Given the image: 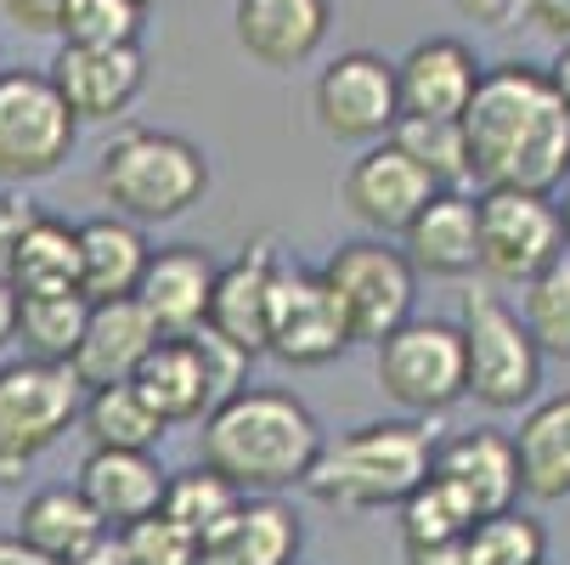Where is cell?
Segmentation results:
<instances>
[{"instance_id": "obj_48", "label": "cell", "mask_w": 570, "mask_h": 565, "mask_svg": "<svg viewBox=\"0 0 570 565\" xmlns=\"http://www.w3.org/2000/svg\"><path fill=\"white\" fill-rule=\"evenodd\" d=\"M136 7H153V0H136Z\"/></svg>"}, {"instance_id": "obj_1", "label": "cell", "mask_w": 570, "mask_h": 565, "mask_svg": "<svg viewBox=\"0 0 570 565\" xmlns=\"http://www.w3.org/2000/svg\"><path fill=\"white\" fill-rule=\"evenodd\" d=\"M469 182L480 193H542L553 198L570 182V108L553 97L548 68L498 62L480 74V86L458 119Z\"/></svg>"}, {"instance_id": "obj_26", "label": "cell", "mask_w": 570, "mask_h": 565, "mask_svg": "<svg viewBox=\"0 0 570 565\" xmlns=\"http://www.w3.org/2000/svg\"><path fill=\"white\" fill-rule=\"evenodd\" d=\"M147 237L136 221L97 215L79 226V294L86 300H130L147 272Z\"/></svg>"}, {"instance_id": "obj_45", "label": "cell", "mask_w": 570, "mask_h": 565, "mask_svg": "<svg viewBox=\"0 0 570 565\" xmlns=\"http://www.w3.org/2000/svg\"><path fill=\"white\" fill-rule=\"evenodd\" d=\"M0 565H51V559L35 554L23 537H0Z\"/></svg>"}, {"instance_id": "obj_38", "label": "cell", "mask_w": 570, "mask_h": 565, "mask_svg": "<svg viewBox=\"0 0 570 565\" xmlns=\"http://www.w3.org/2000/svg\"><path fill=\"white\" fill-rule=\"evenodd\" d=\"M0 12H7L23 35H57L68 0H0Z\"/></svg>"}, {"instance_id": "obj_20", "label": "cell", "mask_w": 570, "mask_h": 565, "mask_svg": "<svg viewBox=\"0 0 570 565\" xmlns=\"http://www.w3.org/2000/svg\"><path fill=\"white\" fill-rule=\"evenodd\" d=\"M215 261L198 244H170V250H153L147 272L136 283V305L153 316L158 334H193L204 329L209 316V294H215Z\"/></svg>"}, {"instance_id": "obj_36", "label": "cell", "mask_w": 570, "mask_h": 565, "mask_svg": "<svg viewBox=\"0 0 570 565\" xmlns=\"http://www.w3.org/2000/svg\"><path fill=\"white\" fill-rule=\"evenodd\" d=\"M141 12L136 0H68L62 12V46H141Z\"/></svg>"}, {"instance_id": "obj_11", "label": "cell", "mask_w": 570, "mask_h": 565, "mask_svg": "<svg viewBox=\"0 0 570 565\" xmlns=\"http://www.w3.org/2000/svg\"><path fill=\"white\" fill-rule=\"evenodd\" d=\"M356 340H351V322H345V305L340 294L322 283V272L311 266H294V261H277V277H272V316H266V351L288 368H322L345 357Z\"/></svg>"}, {"instance_id": "obj_27", "label": "cell", "mask_w": 570, "mask_h": 565, "mask_svg": "<svg viewBox=\"0 0 570 565\" xmlns=\"http://www.w3.org/2000/svg\"><path fill=\"white\" fill-rule=\"evenodd\" d=\"M79 430L97 452H153L165 441V419L147 408V396L125 379V384H102V390H86L79 401Z\"/></svg>"}, {"instance_id": "obj_42", "label": "cell", "mask_w": 570, "mask_h": 565, "mask_svg": "<svg viewBox=\"0 0 570 565\" xmlns=\"http://www.w3.org/2000/svg\"><path fill=\"white\" fill-rule=\"evenodd\" d=\"M62 565H125V548H119V532H102L91 548H79V554H68Z\"/></svg>"}, {"instance_id": "obj_25", "label": "cell", "mask_w": 570, "mask_h": 565, "mask_svg": "<svg viewBox=\"0 0 570 565\" xmlns=\"http://www.w3.org/2000/svg\"><path fill=\"white\" fill-rule=\"evenodd\" d=\"M509 441H514L520 493L525 498H537V504L570 498V390L542 396Z\"/></svg>"}, {"instance_id": "obj_15", "label": "cell", "mask_w": 570, "mask_h": 565, "mask_svg": "<svg viewBox=\"0 0 570 565\" xmlns=\"http://www.w3.org/2000/svg\"><path fill=\"white\" fill-rule=\"evenodd\" d=\"M441 187L406 158L395 142H373L356 165L345 171V204H351V215L367 226V232H379V237H401L406 226H413V215L435 198Z\"/></svg>"}, {"instance_id": "obj_22", "label": "cell", "mask_w": 570, "mask_h": 565, "mask_svg": "<svg viewBox=\"0 0 570 565\" xmlns=\"http://www.w3.org/2000/svg\"><path fill=\"white\" fill-rule=\"evenodd\" d=\"M165 475L158 469L153 452H86V464H79V480L73 493L91 504V515L108 526V532H125L147 515H158V504H165Z\"/></svg>"}, {"instance_id": "obj_33", "label": "cell", "mask_w": 570, "mask_h": 565, "mask_svg": "<svg viewBox=\"0 0 570 565\" xmlns=\"http://www.w3.org/2000/svg\"><path fill=\"white\" fill-rule=\"evenodd\" d=\"M384 142H395L441 193H463L469 187V153H463L458 119H395V130Z\"/></svg>"}, {"instance_id": "obj_14", "label": "cell", "mask_w": 570, "mask_h": 565, "mask_svg": "<svg viewBox=\"0 0 570 565\" xmlns=\"http://www.w3.org/2000/svg\"><path fill=\"white\" fill-rule=\"evenodd\" d=\"M277 261L283 250L272 244V237H261V244H249L237 261H226L215 272V294H209V316L204 329L215 340H226L232 351L243 357H266V316H272V277H277Z\"/></svg>"}, {"instance_id": "obj_29", "label": "cell", "mask_w": 570, "mask_h": 565, "mask_svg": "<svg viewBox=\"0 0 570 565\" xmlns=\"http://www.w3.org/2000/svg\"><path fill=\"white\" fill-rule=\"evenodd\" d=\"M102 532H108V526L91 515V504L79 498L73 487H46V493H35V498L18 509V537H23L35 554H46L51 565H62V559L79 554V548H91Z\"/></svg>"}, {"instance_id": "obj_13", "label": "cell", "mask_w": 570, "mask_h": 565, "mask_svg": "<svg viewBox=\"0 0 570 565\" xmlns=\"http://www.w3.org/2000/svg\"><path fill=\"white\" fill-rule=\"evenodd\" d=\"M51 86L79 125H114L147 86V57L141 46H62Z\"/></svg>"}, {"instance_id": "obj_9", "label": "cell", "mask_w": 570, "mask_h": 565, "mask_svg": "<svg viewBox=\"0 0 570 565\" xmlns=\"http://www.w3.org/2000/svg\"><path fill=\"white\" fill-rule=\"evenodd\" d=\"M322 283L340 294L356 345H379L384 334H395L419 300V272L384 237H351V244H340L328 255V266H322Z\"/></svg>"}, {"instance_id": "obj_51", "label": "cell", "mask_w": 570, "mask_h": 565, "mask_svg": "<svg viewBox=\"0 0 570 565\" xmlns=\"http://www.w3.org/2000/svg\"><path fill=\"white\" fill-rule=\"evenodd\" d=\"M542 565H548V559H542Z\"/></svg>"}, {"instance_id": "obj_7", "label": "cell", "mask_w": 570, "mask_h": 565, "mask_svg": "<svg viewBox=\"0 0 570 565\" xmlns=\"http://www.w3.org/2000/svg\"><path fill=\"white\" fill-rule=\"evenodd\" d=\"M86 384L62 362L18 357L0 368V480H18L46 447L79 425Z\"/></svg>"}, {"instance_id": "obj_39", "label": "cell", "mask_w": 570, "mask_h": 565, "mask_svg": "<svg viewBox=\"0 0 570 565\" xmlns=\"http://www.w3.org/2000/svg\"><path fill=\"white\" fill-rule=\"evenodd\" d=\"M29 221H35V210L23 198L0 193V277H7V261H12V250H18V237H23Z\"/></svg>"}, {"instance_id": "obj_40", "label": "cell", "mask_w": 570, "mask_h": 565, "mask_svg": "<svg viewBox=\"0 0 570 565\" xmlns=\"http://www.w3.org/2000/svg\"><path fill=\"white\" fill-rule=\"evenodd\" d=\"M525 18L553 46H570V0H525Z\"/></svg>"}, {"instance_id": "obj_5", "label": "cell", "mask_w": 570, "mask_h": 565, "mask_svg": "<svg viewBox=\"0 0 570 565\" xmlns=\"http://www.w3.org/2000/svg\"><path fill=\"white\" fill-rule=\"evenodd\" d=\"M379 390L413 419H435L469 396L463 379V334L446 316H406L395 334L373 345Z\"/></svg>"}, {"instance_id": "obj_35", "label": "cell", "mask_w": 570, "mask_h": 565, "mask_svg": "<svg viewBox=\"0 0 570 565\" xmlns=\"http://www.w3.org/2000/svg\"><path fill=\"white\" fill-rule=\"evenodd\" d=\"M520 322L542 357H570V255H559L520 289Z\"/></svg>"}, {"instance_id": "obj_34", "label": "cell", "mask_w": 570, "mask_h": 565, "mask_svg": "<svg viewBox=\"0 0 570 565\" xmlns=\"http://www.w3.org/2000/svg\"><path fill=\"white\" fill-rule=\"evenodd\" d=\"M395 526H401V548H430V543H463V532L474 526V509L446 487L441 475H430L424 487H413L395 504Z\"/></svg>"}, {"instance_id": "obj_49", "label": "cell", "mask_w": 570, "mask_h": 565, "mask_svg": "<svg viewBox=\"0 0 570 565\" xmlns=\"http://www.w3.org/2000/svg\"><path fill=\"white\" fill-rule=\"evenodd\" d=\"M514 7H520V12H525V0H514Z\"/></svg>"}, {"instance_id": "obj_37", "label": "cell", "mask_w": 570, "mask_h": 565, "mask_svg": "<svg viewBox=\"0 0 570 565\" xmlns=\"http://www.w3.org/2000/svg\"><path fill=\"white\" fill-rule=\"evenodd\" d=\"M119 548H125V565H198L204 543L170 515H147L119 532Z\"/></svg>"}, {"instance_id": "obj_6", "label": "cell", "mask_w": 570, "mask_h": 565, "mask_svg": "<svg viewBox=\"0 0 570 565\" xmlns=\"http://www.w3.org/2000/svg\"><path fill=\"white\" fill-rule=\"evenodd\" d=\"M463 379L469 396L492 413H514L542 390V351L531 345L525 322L498 294H463Z\"/></svg>"}, {"instance_id": "obj_3", "label": "cell", "mask_w": 570, "mask_h": 565, "mask_svg": "<svg viewBox=\"0 0 570 565\" xmlns=\"http://www.w3.org/2000/svg\"><path fill=\"white\" fill-rule=\"evenodd\" d=\"M435 464V441L430 425L419 419H373L345 430L340 441H322L305 493L328 509L345 515H367V509H395L413 487L430 480Z\"/></svg>"}, {"instance_id": "obj_30", "label": "cell", "mask_w": 570, "mask_h": 565, "mask_svg": "<svg viewBox=\"0 0 570 565\" xmlns=\"http://www.w3.org/2000/svg\"><path fill=\"white\" fill-rule=\"evenodd\" d=\"M91 300L68 289V294H18V345L35 362H73L79 334H86Z\"/></svg>"}, {"instance_id": "obj_47", "label": "cell", "mask_w": 570, "mask_h": 565, "mask_svg": "<svg viewBox=\"0 0 570 565\" xmlns=\"http://www.w3.org/2000/svg\"><path fill=\"white\" fill-rule=\"evenodd\" d=\"M553 204H559V232H564V255H570V182H564V198Z\"/></svg>"}, {"instance_id": "obj_28", "label": "cell", "mask_w": 570, "mask_h": 565, "mask_svg": "<svg viewBox=\"0 0 570 565\" xmlns=\"http://www.w3.org/2000/svg\"><path fill=\"white\" fill-rule=\"evenodd\" d=\"M7 283L18 294H68L79 289V226L57 215H35L7 261Z\"/></svg>"}, {"instance_id": "obj_8", "label": "cell", "mask_w": 570, "mask_h": 565, "mask_svg": "<svg viewBox=\"0 0 570 565\" xmlns=\"http://www.w3.org/2000/svg\"><path fill=\"white\" fill-rule=\"evenodd\" d=\"M79 136V119L57 97L51 74L40 68H7L0 74V182L29 187L68 165Z\"/></svg>"}, {"instance_id": "obj_16", "label": "cell", "mask_w": 570, "mask_h": 565, "mask_svg": "<svg viewBox=\"0 0 570 565\" xmlns=\"http://www.w3.org/2000/svg\"><path fill=\"white\" fill-rule=\"evenodd\" d=\"M485 62L452 40V35H430L419 40L395 62V103H401V119H463L474 86H480Z\"/></svg>"}, {"instance_id": "obj_12", "label": "cell", "mask_w": 570, "mask_h": 565, "mask_svg": "<svg viewBox=\"0 0 570 565\" xmlns=\"http://www.w3.org/2000/svg\"><path fill=\"white\" fill-rule=\"evenodd\" d=\"M311 114L334 142H384L401 119L395 103V62L379 51H345L316 74Z\"/></svg>"}, {"instance_id": "obj_43", "label": "cell", "mask_w": 570, "mask_h": 565, "mask_svg": "<svg viewBox=\"0 0 570 565\" xmlns=\"http://www.w3.org/2000/svg\"><path fill=\"white\" fill-rule=\"evenodd\" d=\"M406 565H463V543H430V548H401Z\"/></svg>"}, {"instance_id": "obj_46", "label": "cell", "mask_w": 570, "mask_h": 565, "mask_svg": "<svg viewBox=\"0 0 570 565\" xmlns=\"http://www.w3.org/2000/svg\"><path fill=\"white\" fill-rule=\"evenodd\" d=\"M548 86H553V97L570 108V46H559V57H553V68H548Z\"/></svg>"}, {"instance_id": "obj_10", "label": "cell", "mask_w": 570, "mask_h": 565, "mask_svg": "<svg viewBox=\"0 0 570 565\" xmlns=\"http://www.w3.org/2000/svg\"><path fill=\"white\" fill-rule=\"evenodd\" d=\"M474 232H480V272L503 289H525L542 266L564 255L559 204L542 193H509V187L480 193Z\"/></svg>"}, {"instance_id": "obj_44", "label": "cell", "mask_w": 570, "mask_h": 565, "mask_svg": "<svg viewBox=\"0 0 570 565\" xmlns=\"http://www.w3.org/2000/svg\"><path fill=\"white\" fill-rule=\"evenodd\" d=\"M18 340V289L0 277V351Z\"/></svg>"}, {"instance_id": "obj_32", "label": "cell", "mask_w": 570, "mask_h": 565, "mask_svg": "<svg viewBox=\"0 0 570 565\" xmlns=\"http://www.w3.org/2000/svg\"><path fill=\"white\" fill-rule=\"evenodd\" d=\"M542 559H548V532L520 504L480 515L463 532V565H542Z\"/></svg>"}, {"instance_id": "obj_17", "label": "cell", "mask_w": 570, "mask_h": 565, "mask_svg": "<svg viewBox=\"0 0 570 565\" xmlns=\"http://www.w3.org/2000/svg\"><path fill=\"white\" fill-rule=\"evenodd\" d=\"M130 384L147 396V408L165 425H204L226 401V390H220L198 334H165L147 351V362L136 368Z\"/></svg>"}, {"instance_id": "obj_19", "label": "cell", "mask_w": 570, "mask_h": 565, "mask_svg": "<svg viewBox=\"0 0 570 565\" xmlns=\"http://www.w3.org/2000/svg\"><path fill=\"white\" fill-rule=\"evenodd\" d=\"M165 340L153 329V316L130 300H91V316H86V334H79V351H73V379L86 390H102V384H125L136 379V368L147 362V351Z\"/></svg>"}, {"instance_id": "obj_2", "label": "cell", "mask_w": 570, "mask_h": 565, "mask_svg": "<svg viewBox=\"0 0 570 565\" xmlns=\"http://www.w3.org/2000/svg\"><path fill=\"white\" fill-rule=\"evenodd\" d=\"M322 425L288 390H232L198 430V452L215 475H226L243 498H277L305 487L322 452Z\"/></svg>"}, {"instance_id": "obj_4", "label": "cell", "mask_w": 570, "mask_h": 565, "mask_svg": "<svg viewBox=\"0 0 570 565\" xmlns=\"http://www.w3.org/2000/svg\"><path fill=\"white\" fill-rule=\"evenodd\" d=\"M97 193L108 215L136 221V226L181 221L209 193V158L187 136L130 125L97 158Z\"/></svg>"}, {"instance_id": "obj_21", "label": "cell", "mask_w": 570, "mask_h": 565, "mask_svg": "<svg viewBox=\"0 0 570 565\" xmlns=\"http://www.w3.org/2000/svg\"><path fill=\"white\" fill-rule=\"evenodd\" d=\"M430 475H441L446 487L480 515H498L520 504V464H514V441L503 430H463L446 447H435Z\"/></svg>"}, {"instance_id": "obj_18", "label": "cell", "mask_w": 570, "mask_h": 565, "mask_svg": "<svg viewBox=\"0 0 570 565\" xmlns=\"http://www.w3.org/2000/svg\"><path fill=\"white\" fill-rule=\"evenodd\" d=\"M237 46L261 68H305L334 29V0H237Z\"/></svg>"}, {"instance_id": "obj_41", "label": "cell", "mask_w": 570, "mask_h": 565, "mask_svg": "<svg viewBox=\"0 0 570 565\" xmlns=\"http://www.w3.org/2000/svg\"><path fill=\"white\" fill-rule=\"evenodd\" d=\"M458 12H469L474 23H485V29H509L514 23V0H458Z\"/></svg>"}, {"instance_id": "obj_23", "label": "cell", "mask_w": 570, "mask_h": 565, "mask_svg": "<svg viewBox=\"0 0 570 565\" xmlns=\"http://www.w3.org/2000/svg\"><path fill=\"white\" fill-rule=\"evenodd\" d=\"M401 255L419 277H469L480 272V232L469 193H435L413 226L401 232Z\"/></svg>"}, {"instance_id": "obj_31", "label": "cell", "mask_w": 570, "mask_h": 565, "mask_svg": "<svg viewBox=\"0 0 570 565\" xmlns=\"http://www.w3.org/2000/svg\"><path fill=\"white\" fill-rule=\"evenodd\" d=\"M237 504H243V493L226 475H215L209 464H187V469L165 475V504H158V515H170L176 526H187L204 543L215 526H226L237 515Z\"/></svg>"}, {"instance_id": "obj_24", "label": "cell", "mask_w": 570, "mask_h": 565, "mask_svg": "<svg viewBox=\"0 0 570 565\" xmlns=\"http://www.w3.org/2000/svg\"><path fill=\"white\" fill-rule=\"evenodd\" d=\"M305 532L299 515L277 498H243L226 526H215L198 548V565H294Z\"/></svg>"}, {"instance_id": "obj_50", "label": "cell", "mask_w": 570, "mask_h": 565, "mask_svg": "<svg viewBox=\"0 0 570 565\" xmlns=\"http://www.w3.org/2000/svg\"><path fill=\"white\" fill-rule=\"evenodd\" d=\"M0 74H7V62H0Z\"/></svg>"}]
</instances>
